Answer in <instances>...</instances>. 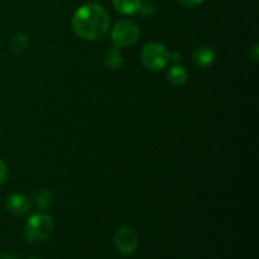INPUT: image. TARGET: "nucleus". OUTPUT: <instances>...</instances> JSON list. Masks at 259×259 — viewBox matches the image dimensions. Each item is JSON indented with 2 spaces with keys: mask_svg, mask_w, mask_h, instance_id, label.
Wrapping results in <instances>:
<instances>
[{
  "mask_svg": "<svg viewBox=\"0 0 259 259\" xmlns=\"http://www.w3.org/2000/svg\"><path fill=\"white\" fill-rule=\"evenodd\" d=\"M8 177V166L2 158H0V185H3L5 182Z\"/></svg>",
  "mask_w": 259,
  "mask_h": 259,
  "instance_id": "nucleus-14",
  "label": "nucleus"
},
{
  "mask_svg": "<svg viewBox=\"0 0 259 259\" xmlns=\"http://www.w3.org/2000/svg\"><path fill=\"white\" fill-rule=\"evenodd\" d=\"M139 12H141V14L144 15V17H151L154 13V7L151 3H144V4H141Z\"/></svg>",
  "mask_w": 259,
  "mask_h": 259,
  "instance_id": "nucleus-13",
  "label": "nucleus"
},
{
  "mask_svg": "<svg viewBox=\"0 0 259 259\" xmlns=\"http://www.w3.org/2000/svg\"><path fill=\"white\" fill-rule=\"evenodd\" d=\"M28 45H29V39H28L27 35L23 34V33H19V34L14 35L12 42H10V52L13 55H20V53L27 50Z\"/></svg>",
  "mask_w": 259,
  "mask_h": 259,
  "instance_id": "nucleus-12",
  "label": "nucleus"
},
{
  "mask_svg": "<svg viewBox=\"0 0 259 259\" xmlns=\"http://www.w3.org/2000/svg\"><path fill=\"white\" fill-rule=\"evenodd\" d=\"M192 61L200 68H207L214 63L215 52L209 46H201L192 53Z\"/></svg>",
  "mask_w": 259,
  "mask_h": 259,
  "instance_id": "nucleus-7",
  "label": "nucleus"
},
{
  "mask_svg": "<svg viewBox=\"0 0 259 259\" xmlns=\"http://www.w3.org/2000/svg\"><path fill=\"white\" fill-rule=\"evenodd\" d=\"M258 56H259V48H258V43H255V45L253 46L252 48H250L249 57L252 58V60L257 61L258 60Z\"/></svg>",
  "mask_w": 259,
  "mask_h": 259,
  "instance_id": "nucleus-16",
  "label": "nucleus"
},
{
  "mask_svg": "<svg viewBox=\"0 0 259 259\" xmlns=\"http://www.w3.org/2000/svg\"><path fill=\"white\" fill-rule=\"evenodd\" d=\"M141 35L139 27L132 20H120L111 29V40L116 47L131 46L138 40Z\"/></svg>",
  "mask_w": 259,
  "mask_h": 259,
  "instance_id": "nucleus-4",
  "label": "nucleus"
},
{
  "mask_svg": "<svg viewBox=\"0 0 259 259\" xmlns=\"http://www.w3.org/2000/svg\"><path fill=\"white\" fill-rule=\"evenodd\" d=\"M0 259H17V257L12 253H4V254L0 255Z\"/></svg>",
  "mask_w": 259,
  "mask_h": 259,
  "instance_id": "nucleus-18",
  "label": "nucleus"
},
{
  "mask_svg": "<svg viewBox=\"0 0 259 259\" xmlns=\"http://www.w3.org/2000/svg\"><path fill=\"white\" fill-rule=\"evenodd\" d=\"M53 232V220L50 215L34 214L27 220L24 229V238L30 244H40L50 239Z\"/></svg>",
  "mask_w": 259,
  "mask_h": 259,
  "instance_id": "nucleus-2",
  "label": "nucleus"
},
{
  "mask_svg": "<svg viewBox=\"0 0 259 259\" xmlns=\"http://www.w3.org/2000/svg\"><path fill=\"white\" fill-rule=\"evenodd\" d=\"M114 244L121 254H132L138 247V235L132 228L123 227L114 235Z\"/></svg>",
  "mask_w": 259,
  "mask_h": 259,
  "instance_id": "nucleus-5",
  "label": "nucleus"
},
{
  "mask_svg": "<svg viewBox=\"0 0 259 259\" xmlns=\"http://www.w3.org/2000/svg\"><path fill=\"white\" fill-rule=\"evenodd\" d=\"M168 52L166 47L158 42H151L144 46L142 51V63L151 71H161L168 63Z\"/></svg>",
  "mask_w": 259,
  "mask_h": 259,
  "instance_id": "nucleus-3",
  "label": "nucleus"
},
{
  "mask_svg": "<svg viewBox=\"0 0 259 259\" xmlns=\"http://www.w3.org/2000/svg\"><path fill=\"white\" fill-rule=\"evenodd\" d=\"M104 65L110 71L119 70L121 67V65H123V55H121L119 47L114 46V47L106 50L105 55H104Z\"/></svg>",
  "mask_w": 259,
  "mask_h": 259,
  "instance_id": "nucleus-8",
  "label": "nucleus"
},
{
  "mask_svg": "<svg viewBox=\"0 0 259 259\" xmlns=\"http://www.w3.org/2000/svg\"><path fill=\"white\" fill-rule=\"evenodd\" d=\"M142 2L141 0H113V7L116 12L124 15H132L139 12Z\"/></svg>",
  "mask_w": 259,
  "mask_h": 259,
  "instance_id": "nucleus-9",
  "label": "nucleus"
},
{
  "mask_svg": "<svg viewBox=\"0 0 259 259\" xmlns=\"http://www.w3.org/2000/svg\"><path fill=\"white\" fill-rule=\"evenodd\" d=\"M30 259H42V258H30Z\"/></svg>",
  "mask_w": 259,
  "mask_h": 259,
  "instance_id": "nucleus-19",
  "label": "nucleus"
},
{
  "mask_svg": "<svg viewBox=\"0 0 259 259\" xmlns=\"http://www.w3.org/2000/svg\"><path fill=\"white\" fill-rule=\"evenodd\" d=\"M179 3L184 7H189V8H195L199 7L204 3V0H179Z\"/></svg>",
  "mask_w": 259,
  "mask_h": 259,
  "instance_id": "nucleus-15",
  "label": "nucleus"
},
{
  "mask_svg": "<svg viewBox=\"0 0 259 259\" xmlns=\"http://www.w3.org/2000/svg\"><path fill=\"white\" fill-rule=\"evenodd\" d=\"M168 60L174 61V62H179V61L181 60V55L177 52H175V53H172V55L168 56Z\"/></svg>",
  "mask_w": 259,
  "mask_h": 259,
  "instance_id": "nucleus-17",
  "label": "nucleus"
},
{
  "mask_svg": "<svg viewBox=\"0 0 259 259\" xmlns=\"http://www.w3.org/2000/svg\"><path fill=\"white\" fill-rule=\"evenodd\" d=\"M167 78L175 86L184 85L187 81V71L182 65H175L167 72Z\"/></svg>",
  "mask_w": 259,
  "mask_h": 259,
  "instance_id": "nucleus-10",
  "label": "nucleus"
},
{
  "mask_svg": "<svg viewBox=\"0 0 259 259\" xmlns=\"http://www.w3.org/2000/svg\"><path fill=\"white\" fill-rule=\"evenodd\" d=\"M110 18L105 8L88 3L78 8L72 17V29L80 38L99 40L108 33Z\"/></svg>",
  "mask_w": 259,
  "mask_h": 259,
  "instance_id": "nucleus-1",
  "label": "nucleus"
},
{
  "mask_svg": "<svg viewBox=\"0 0 259 259\" xmlns=\"http://www.w3.org/2000/svg\"><path fill=\"white\" fill-rule=\"evenodd\" d=\"M5 207L14 217H23L30 210V202L22 194H13L5 201Z\"/></svg>",
  "mask_w": 259,
  "mask_h": 259,
  "instance_id": "nucleus-6",
  "label": "nucleus"
},
{
  "mask_svg": "<svg viewBox=\"0 0 259 259\" xmlns=\"http://www.w3.org/2000/svg\"><path fill=\"white\" fill-rule=\"evenodd\" d=\"M33 200L38 209L46 210L52 204V194L47 189H39L33 194Z\"/></svg>",
  "mask_w": 259,
  "mask_h": 259,
  "instance_id": "nucleus-11",
  "label": "nucleus"
}]
</instances>
